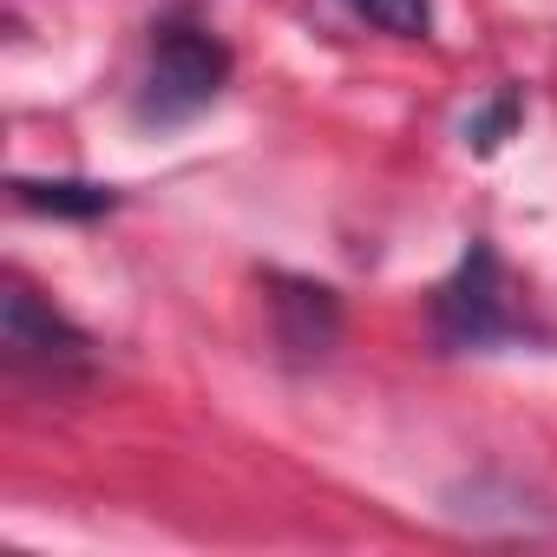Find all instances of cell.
<instances>
[{"label": "cell", "instance_id": "cell-1", "mask_svg": "<svg viewBox=\"0 0 557 557\" xmlns=\"http://www.w3.org/2000/svg\"><path fill=\"white\" fill-rule=\"evenodd\" d=\"M223 86H230V47H223L210 27L171 21V27H158L151 60H145L138 119H145V125H184V119H197Z\"/></svg>", "mask_w": 557, "mask_h": 557}, {"label": "cell", "instance_id": "cell-2", "mask_svg": "<svg viewBox=\"0 0 557 557\" xmlns=\"http://www.w3.org/2000/svg\"><path fill=\"white\" fill-rule=\"evenodd\" d=\"M433 335L446 348H498V342L524 335V315H518L511 283H505V262L485 236L466 243L459 269L433 289Z\"/></svg>", "mask_w": 557, "mask_h": 557}, {"label": "cell", "instance_id": "cell-3", "mask_svg": "<svg viewBox=\"0 0 557 557\" xmlns=\"http://www.w3.org/2000/svg\"><path fill=\"white\" fill-rule=\"evenodd\" d=\"M0 348H8L14 368L47 374V381L79 374V368L92 361V342H86L34 283H21V275H8V289H0Z\"/></svg>", "mask_w": 557, "mask_h": 557}, {"label": "cell", "instance_id": "cell-4", "mask_svg": "<svg viewBox=\"0 0 557 557\" xmlns=\"http://www.w3.org/2000/svg\"><path fill=\"white\" fill-rule=\"evenodd\" d=\"M269 315H275V348H283L296 368L322 361L342 335V302L329 283H309V275H269Z\"/></svg>", "mask_w": 557, "mask_h": 557}, {"label": "cell", "instance_id": "cell-5", "mask_svg": "<svg viewBox=\"0 0 557 557\" xmlns=\"http://www.w3.org/2000/svg\"><path fill=\"white\" fill-rule=\"evenodd\" d=\"M14 197L47 216H106L119 203L112 184H86V177H14Z\"/></svg>", "mask_w": 557, "mask_h": 557}, {"label": "cell", "instance_id": "cell-6", "mask_svg": "<svg viewBox=\"0 0 557 557\" xmlns=\"http://www.w3.org/2000/svg\"><path fill=\"white\" fill-rule=\"evenodd\" d=\"M348 8L394 40H426V27H433V0H348Z\"/></svg>", "mask_w": 557, "mask_h": 557}, {"label": "cell", "instance_id": "cell-7", "mask_svg": "<svg viewBox=\"0 0 557 557\" xmlns=\"http://www.w3.org/2000/svg\"><path fill=\"white\" fill-rule=\"evenodd\" d=\"M518 112H524V99H518V86H498L472 119H466V145L472 151H498L505 138H511V125H518Z\"/></svg>", "mask_w": 557, "mask_h": 557}]
</instances>
